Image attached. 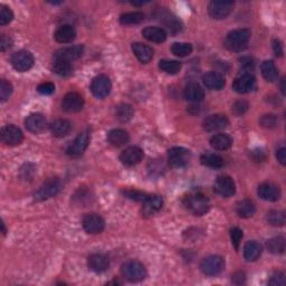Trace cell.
<instances>
[{
    "instance_id": "3957f363",
    "label": "cell",
    "mask_w": 286,
    "mask_h": 286,
    "mask_svg": "<svg viewBox=\"0 0 286 286\" xmlns=\"http://www.w3.org/2000/svg\"><path fill=\"white\" fill-rule=\"evenodd\" d=\"M61 189H62L61 180L56 177L50 178L36 190L34 194V200L45 201L47 199H51L53 197H55V196L61 192Z\"/></svg>"
},
{
    "instance_id": "ac0fdd59",
    "label": "cell",
    "mask_w": 286,
    "mask_h": 286,
    "mask_svg": "<svg viewBox=\"0 0 286 286\" xmlns=\"http://www.w3.org/2000/svg\"><path fill=\"white\" fill-rule=\"evenodd\" d=\"M229 125V120L226 115L222 114H214L209 115L203 122L204 129L207 132H215L227 128Z\"/></svg>"
},
{
    "instance_id": "7bdbcfd3",
    "label": "cell",
    "mask_w": 286,
    "mask_h": 286,
    "mask_svg": "<svg viewBox=\"0 0 286 286\" xmlns=\"http://www.w3.org/2000/svg\"><path fill=\"white\" fill-rule=\"evenodd\" d=\"M13 93V85L6 79H2L0 82V100L2 102H5L9 99L10 95Z\"/></svg>"
},
{
    "instance_id": "5b68a950",
    "label": "cell",
    "mask_w": 286,
    "mask_h": 286,
    "mask_svg": "<svg viewBox=\"0 0 286 286\" xmlns=\"http://www.w3.org/2000/svg\"><path fill=\"white\" fill-rule=\"evenodd\" d=\"M225 267V261L221 256L211 255L203 259L200 264V269L207 276H215L222 272Z\"/></svg>"
},
{
    "instance_id": "ba28073f",
    "label": "cell",
    "mask_w": 286,
    "mask_h": 286,
    "mask_svg": "<svg viewBox=\"0 0 286 286\" xmlns=\"http://www.w3.org/2000/svg\"><path fill=\"white\" fill-rule=\"evenodd\" d=\"M190 158H192L190 151L181 147H174L168 151L169 162L174 168L186 167L190 161Z\"/></svg>"
},
{
    "instance_id": "cb8c5ba5",
    "label": "cell",
    "mask_w": 286,
    "mask_h": 286,
    "mask_svg": "<svg viewBox=\"0 0 286 286\" xmlns=\"http://www.w3.org/2000/svg\"><path fill=\"white\" fill-rule=\"evenodd\" d=\"M55 40L57 43L67 44L72 43L76 37V30L71 25H63L55 31Z\"/></svg>"
},
{
    "instance_id": "9c48e42d",
    "label": "cell",
    "mask_w": 286,
    "mask_h": 286,
    "mask_svg": "<svg viewBox=\"0 0 286 286\" xmlns=\"http://www.w3.org/2000/svg\"><path fill=\"white\" fill-rule=\"evenodd\" d=\"M83 228L87 234L97 235L101 234L105 228V221L100 215L97 214H86L82 220Z\"/></svg>"
},
{
    "instance_id": "d6986e66",
    "label": "cell",
    "mask_w": 286,
    "mask_h": 286,
    "mask_svg": "<svg viewBox=\"0 0 286 286\" xmlns=\"http://www.w3.org/2000/svg\"><path fill=\"white\" fill-rule=\"evenodd\" d=\"M25 126L31 133H40L43 132L46 126V119L43 114L40 113H34L27 116L25 120Z\"/></svg>"
},
{
    "instance_id": "ffe728a7",
    "label": "cell",
    "mask_w": 286,
    "mask_h": 286,
    "mask_svg": "<svg viewBox=\"0 0 286 286\" xmlns=\"http://www.w3.org/2000/svg\"><path fill=\"white\" fill-rule=\"evenodd\" d=\"M203 82L205 86L209 89H215V91H220L224 88L226 81L225 77L218 72H208L203 76Z\"/></svg>"
},
{
    "instance_id": "1f68e13d",
    "label": "cell",
    "mask_w": 286,
    "mask_h": 286,
    "mask_svg": "<svg viewBox=\"0 0 286 286\" xmlns=\"http://www.w3.org/2000/svg\"><path fill=\"white\" fill-rule=\"evenodd\" d=\"M256 208L251 200H242L236 205V213L241 218H251L255 214Z\"/></svg>"
},
{
    "instance_id": "5bb4252c",
    "label": "cell",
    "mask_w": 286,
    "mask_h": 286,
    "mask_svg": "<svg viewBox=\"0 0 286 286\" xmlns=\"http://www.w3.org/2000/svg\"><path fill=\"white\" fill-rule=\"evenodd\" d=\"M215 192L220 195L221 197L228 198L236 193V184L230 177L228 176H220L216 179L214 184Z\"/></svg>"
},
{
    "instance_id": "4dcf8cb0",
    "label": "cell",
    "mask_w": 286,
    "mask_h": 286,
    "mask_svg": "<svg viewBox=\"0 0 286 286\" xmlns=\"http://www.w3.org/2000/svg\"><path fill=\"white\" fill-rule=\"evenodd\" d=\"M231 145H232V139L228 134H225V133L215 134L210 139V146L213 147L215 150H218V151L228 150L231 147Z\"/></svg>"
},
{
    "instance_id": "e0dca14e",
    "label": "cell",
    "mask_w": 286,
    "mask_h": 286,
    "mask_svg": "<svg viewBox=\"0 0 286 286\" xmlns=\"http://www.w3.org/2000/svg\"><path fill=\"white\" fill-rule=\"evenodd\" d=\"M84 47L83 45H75L71 47H65V49L58 50L54 54V61H65L73 62L78 60L83 55Z\"/></svg>"
},
{
    "instance_id": "484cf974",
    "label": "cell",
    "mask_w": 286,
    "mask_h": 286,
    "mask_svg": "<svg viewBox=\"0 0 286 286\" xmlns=\"http://www.w3.org/2000/svg\"><path fill=\"white\" fill-rule=\"evenodd\" d=\"M132 52L135 57L143 64H148L153 57V50L150 46L142 43H134L132 44Z\"/></svg>"
},
{
    "instance_id": "b9f144b4",
    "label": "cell",
    "mask_w": 286,
    "mask_h": 286,
    "mask_svg": "<svg viewBox=\"0 0 286 286\" xmlns=\"http://www.w3.org/2000/svg\"><path fill=\"white\" fill-rule=\"evenodd\" d=\"M171 52L178 57H186L192 54L193 45L189 43H174L171 46Z\"/></svg>"
},
{
    "instance_id": "74e56055",
    "label": "cell",
    "mask_w": 286,
    "mask_h": 286,
    "mask_svg": "<svg viewBox=\"0 0 286 286\" xmlns=\"http://www.w3.org/2000/svg\"><path fill=\"white\" fill-rule=\"evenodd\" d=\"M53 71H54V73L57 74L58 76L67 77V76H70L71 74H72L73 67H72L70 62L55 61L54 65H53Z\"/></svg>"
},
{
    "instance_id": "db71d44e",
    "label": "cell",
    "mask_w": 286,
    "mask_h": 286,
    "mask_svg": "<svg viewBox=\"0 0 286 286\" xmlns=\"http://www.w3.org/2000/svg\"><path fill=\"white\" fill-rule=\"evenodd\" d=\"M273 50H274V53L276 56H282L283 55V46H282V43H280L278 39L273 40Z\"/></svg>"
},
{
    "instance_id": "7a4b0ae2",
    "label": "cell",
    "mask_w": 286,
    "mask_h": 286,
    "mask_svg": "<svg viewBox=\"0 0 286 286\" xmlns=\"http://www.w3.org/2000/svg\"><path fill=\"white\" fill-rule=\"evenodd\" d=\"M122 275L128 279L129 282L136 283L147 277V269L145 265L137 261H129L122 265Z\"/></svg>"
},
{
    "instance_id": "f35d334b",
    "label": "cell",
    "mask_w": 286,
    "mask_h": 286,
    "mask_svg": "<svg viewBox=\"0 0 286 286\" xmlns=\"http://www.w3.org/2000/svg\"><path fill=\"white\" fill-rule=\"evenodd\" d=\"M159 68H160L162 72L170 74V75H174V74L179 73V71L181 70V63L177 61L162 60L159 62Z\"/></svg>"
},
{
    "instance_id": "836d02e7",
    "label": "cell",
    "mask_w": 286,
    "mask_h": 286,
    "mask_svg": "<svg viewBox=\"0 0 286 286\" xmlns=\"http://www.w3.org/2000/svg\"><path fill=\"white\" fill-rule=\"evenodd\" d=\"M160 20L171 34H177L182 29L181 23L179 22L177 17H174V16L171 15V14H169V13L162 14Z\"/></svg>"
},
{
    "instance_id": "44dd1931",
    "label": "cell",
    "mask_w": 286,
    "mask_h": 286,
    "mask_svg": "<svg viewBox=\"0 0 286 286\" xmlns=\"http://www.w3.org/2000/svg\"><path fill=\"white\" fill-rule=\"evenodd\" d=\"M257 194L263 200H266V201H276L280 197L279 188L269 182L259 184Z\"/></svg>"
},
{
    "instance_id": "7dc6e473",
    "label": "cell",
    "mask_w": 286,
    "mask_h": 286,
    "mask_svg": "<svg viewBox=\"0 0 286 286\" xmlns=\"http://www.w3.org/2000/svg\"><path fill=\"white\" fill-rule=\"evenodd\" d=\"M243 238V230L238 228V227H232L230 229V240L231 244L235 246V248H238Z\"/></svg>"
},
{
    "instance_id": "52a82bcc",
    "label": "cell",
    "mask_w": 286,
    "mask_h": 286,
    "mask_svg": "<svg viewBox=\"0 0 286 286\" xmlns=\"http://www.w3.org/2000/svg\"><path fill=\"white\" fill-rule=\"evenodd\" d=\"M232 8H234V3L232 2H211L208 6V13L211 18L221 20L226 19L231 14Z\"/></svg>"
},
{
    "instance_id": "7c38bea8",
    "label": "cell",
    "mask_w": 286,
    "mask_h": 286,
    "mask_svg": "<svg viewBox=\"0 0 286 286\" xmlns=\"http://www.w3.org/2000/svg\"><path fill=\"white\" fill-rule=\"evenodd\" d=\"M2 140L9 147H17L22 145L24 134L22 130L16 125H6L2 129Z\"/></svg>"
},
{
    "instance_id": "6da1fadb",
    "label": "cell",
    "mask_w": 286,
    "mask_h": 286,
    "mask_svg": "<svg viewBox=\"0 0 286 286\" xmlns=\"http://www.w3.org/2000/svg\"><path fill=\"white\" fill-rule=\"evenodd\" d=\"M252 33L250 29H235L226 36L225 44L232 52H242L247 47Z\"/></svg>"
},
{
    "instance_id": "9a60e30c",
    "label": "cell",
    "mask_w": 286,
    "mask_h": 286,
    "mask_svg": "<svg viewBox=\"0 0 286 286\" xmlns=\"http://www.w3.org/2000/svg\"><path fill=\"white\" fill-rule=\"evenodd\" d=\"M143 159V151L141 148L132 146L126 148L120 155V161L126 167H133L140 163Z\"/></svg>"
},
{
    "instance_id": "f6af8a7d",
    "label": "cell",
    "mask_w": 286,
    "mask_h": 286,
    "mask_svg": "<svg viewBox=\"0 0 286 286\" xmlns=\"http://www.w3.org/2000/svg\"><path fill=\"white\" fill-rule=\"evenodd\" d=\"M259 123L265 129H273L277 125V116L274 114H265L262 116Z\"/></svg>"
},
{
    "instance_id": "8992f818",
    "label": "cell",
    "mask_w": 286,
    "mask_h": 286,
    "mask_svg": "<svg viewBox=\"0 0 286 286\" xmlns=\"http://www.w3.org/2000/svg\"><path fill=\"white\" fill-rule=\"evenodd\" d=\"M12 65L17 72L24 73L29 71L31 67L34 66V56L28 51H19L16 52L15 54L12 56Z\"/></svg>"
},
{
    "instance_id": "d590c367",
    "label": "cell",
    "mask_w": 286,
    "mask_h": 286,
    "mask_svg": "<svg viewBox=\"0 0 286 286\" xmlns=\"http://www.w3.org/2000/svg\"><path fill=\"white\" fill-rule=\"evenodd\" d=\"M134 114L133 108L130 104H120L115 109V118L122 123H126L129 122L132 116Z\"/></svg>"
},
{
    "instance_id": "83f0119b",
    "label": "cell",
    "mask_w": 286,
    "mask_h": 286,
    "mask_svg": "<svg viewBox=\"0 0 286 286\" xmlns=\"http://www.w3.org/2000/svg\"><path fill=\"white\" fill-rule=\"evenodd\" d=\"M130 136L125 130L122 129H114L111 130L108 134V141L113 147H123L129 142Z\"/></svg>"
},
{
    "instance_id": "c3c4849f",
    "label": "cell",
    "mask_w": 286,
    "mask_h": 286,
    "mask_svg": "<svg viewBox=\"0 0 286 286\" xmlns=\"http://www.w3.org/2000/svg\"><path fill=\"white\" fill-rule=\"evenodd\" d=\"M286 284L285 275L282 272H276L272 275L271 279H269V285L273 286H284Z\"/></svg>"
},
{
    "instance_id": "2e32d148",
    "label": "cell",
    "mask_w": 286,
    "mask_h": 286,
    "mask_svg": "<svg viewBox=\"0 0 286 286\" xmlns=\"http://www.w3.org/2000/svg\"><path fill=\"white\" fill-rule=\"evenodd\" d=\"M84 107L83 98L76 92L67 93L62 102V108L68 113L79 112Z\"/></svg>"
},
{
    "instance_id": "9f6ffc18",
    "label": "cell",
    "mask_w": 286,
    "mask_h": 286,
    "mask_svg": "<svg viewBox=\"0 0 286 286\" xmlns=\"http://www.w3.org/2000/svg\"><path fill=\"white\" fill-rule=\"evenodd\" d=\"M284 81H285V79L283 78V79H282V84H280V87H282V92H283V94L285 93V88H284Z\"/></svg>"
},
{
    "instance_id": "d6a6232c",
    "label": "cell",
    "mask_w": 286,
    "mask_h": 286,
    "mask_svg": "<svg viewBox=\"0 0 286 286\" xmlns=\"http://www.w3.org/2000/svg\"><path fill=\"white\" fill-rule=\"evenodd\" d=\"M261 72L263 77L267 82H275L278 77V71L273 61H265L261 65Z\"/></svg>"
},
{
    "instance_id": "603a6c76",
    "label": "cell",
    "mask_w": 286,
    "mask_h": 286,
    "mask_svg": "<svg viewBox=\"0 0 286 286\" xmlns=\"http://www.w3.org/2000/svg\"><path fill=\"white\" fill-rule=\"evenodd\" d=\"M87 265L91 271L95 273H103L109 268L110 262L108 257L102 255V254H93L88 257Z\"/></svg>"
},
{
    "instance_id": "816d5d0a",
    "label": "cell",
    "mask_w": 286,
    "mask_h": 286,
    "mask_svg": "<svg viewBox=\"0 0 286 286\" xmlns=\"http://www.w3.org/2000/svg\"><path fill=\"white\" fill-rule=\"evenodd\" d=\"M10 46H12V40H10L9 37L6 35H2V38H0V50H2V52H5Z\"/></svg>"
},
{
    "instance_id": "681fc988",
    "label": "cell",
    "mask_w": 286,
    "mask_h": 286,
    "mask_svg": "<svg viewBox=\"0 0 286 286\" xmlns=\"http://www.w3.org/2000/svg\"><path fill=\"white\" fill-rule=\"evenodd\" d=\"M37 91L43 95H51L55 92V85L50 82L41 83L39 84L38 87H37Z\"/></svg>"
},
{
    "instance_id": "f1b7e54d",
    "label": "cell",
    "mask_w": 286,
    "mask_h": 286,
    "mask_svg": "<svg viewBox=\"0 0 286 286\" xmlns=\"http://www.w3.org/2000/svg\"><path fill=\"white\" fill-rule=\"evenodd\" d=\"M183 97L187 101L192 102H199L205 98V92L203 87L196 83H190L183 89Z\"/></svg>"
},
{
    "instance_id": "8d00e7d4",
    "label": "cell",
    "mask_w": 286,
    "mask_h": 286,
    "mask_svg": "<svg viewBox=\"0 0 286 286\" xmlns=\"http://www.w3.org/2000/svg\"><path fill=\"white\" fill-rule=\"evenodd\" d=\"M145 14L141 12H132L121 15L120 23L122 25H137L143 22Z\"/></svg>"
},
{
    "instance_id": "ee69618b",
    "label": "cell",
    "mask_w": 286,
    "mask_h": 286,
    "mask_svg": "<svg viewBox=\"0 0 286 286\" xmlns=\"http://www.w3.org/2000/svg\"><path fill=\"white\" fill-rule=\"evenodd\" d=\"M14 18V14L10 8L5 5H0V25L5 26L8 25Z\"/></svg>"
},
{
    "instance_id": "d4e9b609",
    "label": "cell",
    "mask_w": 286,
    "mask_h": 286,
    "mask_svg": "<svg viewBox=\"0 0 286 286\" xmlns=\"http://www.w3.org/2000/svg\"><path fill=\"white\" fill-rule=\"evenodd\" d=\"M142 35L147 40L157 44H161L167 39V33L165 29L160 27H152V26H149V27H146L143 29Z\"/></svg>"
},
{
    "instance_id": "f907efd6",
    "label": "cell",
    "mask_w": 286,
    "mask_h": 286,
    "mask_svg": "<svg viewBox=\"0 0 286 286\" xmlns=\"http://www.w3.org/2000/svg\"><path fill=\"white\" fill-rule=\"evenodd\" d=\"M124 195L128 198L134 199L137 201H145V199L147 198L145 194H142L140 192H133V190H128V192H124Z\"/></svg>"
},
{
    "instance_id": "277c9868",
    "label": "cell",
    "mask_w": 286,
    "mask_h": 286,
    "mask_svg": "<svg viewBox=\"0 0 286 286\" xmlns=\"http://www.w3.org/2000/svg\"><path fill=\"white\" fill-rule=\"evenodd\" d=\"M184 205L188 210L196 216L205 215L210 208V203L206 196L201 194H194L190 195L184 199Z\"/></svg>"
},
{
    "instance_id": "8fae6325",
    "label": "cell",
    "mask_w": 286,
    "mask_h": 286,
    "mask_svg": "<svg viewBox=\"0 0 286 286\" xmlns=\"http://www.w3.org/2000/svg\"><path fill=\"white\" fill-rule=\"evenodd\" d=\"M112 89V83L107 75H99L93 78L91 83V92L95 98L104 99Z\"/></svg>"
},
{
    "instance_id": "bcb514c9",
    "label": "cell",
    "mask_w": 286,
    "mask_h": 286,
    "mask_svg": "<svg viewBox=\"0 0 286 286\" xmlns=\"http://www.w3.org/2000/svg\"><path fill=\"white\" fill-rule=\"evenodd\" d=\"M248 108H250V105L246 102V101H237V102L232 105V109H231V112L234 113L236 116H241L243 114H245L247 112Z\"/></svg>"
},
{
    "instance_id": "7402d4cb",
    "label": "cell",
    "mask_w": 286,
    "mask_h": 286,
    "mask_svg": "<svg viewBox=\"0 0 286 286\" xmlns=\"http://www.w3.org/2000/svg\"><path fill=\"white\" fill-rule=\"evenodd\" d=\"M163 206V199L158 195L148 196V197L143 201V208L142 211L146 216H152L157 214L159 210L162 208Z\"/></svg>"
},
{
    "instance_id": "11a10c76",
    "label": "cell",
    "mask_w": 286,
    "mask_h": 286,
    "mask_svg": "<svg viewBox=\"0 0 286 286\" xmlns=\"http://www.w3.org/2000/svg\"><path fill=\"white\" fill-rule=\"evenodd\" d=\"M232 280H234V283H236V284L244 283V280H245V274L242 273V272L236 273L234 276H232Z\"/></svg>"
},
{
    "instance_id": "e575fe53",
    "label": "cell",
    "mask_w": 286,
    "mask_h": 286,
    "mask_svg": "<svg viewBox=\"0 0 286 286\" xmlns=\"http://www.w3.org/2000/svg\"><path fill=\"white\" fill-rule=\"evenodd\" d=\"M200 161L204 166L214 169H219L225 165L224 159L218 155H215V153H206V155H203L200 158Z\"/></svg>"
},
{
    "instance_id": "60d3db41",
    "label": "cell",
    "mask_w": 286,
    "mask_h": 286,
    "mask_svg": "<svg viewBox=\"0 0 286 286\" xmlns=\"http://www.w3.org/2000/svg\"><path fill=\"white\" fill-rule=\"evenodd\" d=\"M267 220L269 224L275 227H282L284 226L286 221V217L284 211L280 210H271L267 214Z\"/></svg>"
},
{
    "instance_id": "30bf717a",
    "label": "cell",
    "mask_w": 286,
    "mask_h": 286,
    "mask_svg": "<svg viewBox=\"0 0 286 286\" xmlns=\"http://www.w3.org/2000/svg\"><path fill=\"white\" fill-rule=\"evenodd\" d=\"M88 143H89V133L87 131H84L82 133H79L75 137V140L71 143L70 147L67 148L66 150L67 156H70L72 158L81 157L87 149Z\"/></svg>"
},
{
    "instance_id": "f546056e",
    "label": "cell",
    "mask_w": 286,
    "mask_h": 286,
    "mask_svg": "<svg viewBox=\"0 0 286 286\" xmlns=\"http://www.w3.org/2000/svg\"><path fill=\"white\" fill-rule=\"evenodd\" d=\"M72 129V124L70 121L65 119H60L53 122L51 124V132L52 134L56 137H63L70 133Z\"/></svg>"
},
{
    "instance_id": "ab89813d",
    "label": "cell",
    "mask_w": 286,
    "mask_h": 286,
    "mask_svg": "<svg viewBox=\"0 0 286 286\" xmlns=\"http://www.w3.org/2000/svg\"><path fill=\"white\" fill-rule=\"evenodd\" d=\"M267 248L272 254H283L285 251V238L277 236L267 241Z\"/></svg>"
},
{
    "instance_id": "4316f807",
    "label": "cell",
    "mask_w": 286,
    "mask_h": 286,
    "mask_svg": "<svg viewBox=\"0 0 286 286\" xmlns=\"http://www.w3.org/2000/svg\"><path fill=\"white\" fill-rule=\"evenodd\" d=\"M263 247L256 241H250L244 246V257L247 262H255L262 255Z\"/></svg>"
},
{
    "instance_id": "4fadbf2b",
    "label": "cell",
    "mask_w": 286,
    "mask_h": 286,
    "mask_svg": "<svg viewBox=\"0 0 286 286\" xmlns=\"http://www.w3.org/2000/svg\"><path fill=\"white\" fill-rule=\"evenodd\" d=\"M255 87V77L253 74L245 72L235 78L232 83V89L240 94H247Z\"/></svg>"
},
{
    "instance_id": "f5cc1de1",
    "label": "cell",
    "mask_w": 286,
    "mask_h": 286,
    "mask_svg": "<svg viewBox=\"0 0 286 286\" xmlns=\"http://www.w3.org/2000/svg\"><path fill=\"white\" fill-rule=\"evenodd\" d=\"M276 158L280 165L282 166L286 165V149L284 147L279 148V149L276 151Z\"/></svg>"
}]
</instances>
